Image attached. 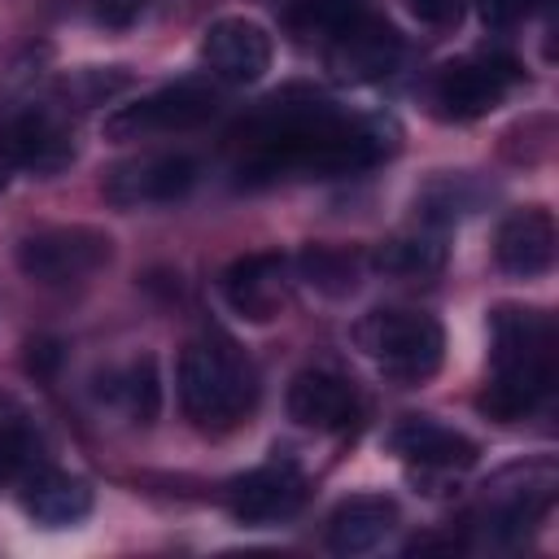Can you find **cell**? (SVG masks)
<instances>
[{"instance_id": "1", "label": "cell", "mask_w": 559, "mask_h": 559, "mask_svg": "<svg viewBox=\"0 0 559 559\" xmlns=\"http://www.w3.org/2000/svg\"><path fill=\"white\" fill-rule=\"evenodd\" d=\"M245 183H266L288 170L306 175H349L397 148V127L389 118H354L336 100L288 87L271 96L240 127Z\"/></svg>"}, {"instance_id": "2", "label": "cell", "mask_w": 559, "mask_h": 559, "mask_svg": "<svg viewBox=\"0 0 559 559\" xmlns=\"http://www.w3.org/2000/svg\"><path fill=\"white\" fill-rule=\"evenodd\" d=\"M489 362L493 376L480 393V411L489 419L528 415L555 380V323L528 306H498L489 314Z\"/></svg>"}, {"instance_id": "3", "label": "cell", "mask_w": 559, "mask_h": 559, "mask_svg": "<svg viewBox=\"0 0 559 559\" xmlns=\"http://www.w3.org/2000/svg\"><path fill=\"white\" fill-rule=\"evenodd\" d=\"M179 402L197 428H236L258 402V371L231 341H192L179 358Z\"/></svg>"}, {"instance_id": "4", "label": "cell", "mask_w": 559, "mask_h": 559, "mask_svg": "<svg viewBox=\"0 0 559 559\" xmlns=\"http://www.w3.org/2000/svg\"><path fill=\"white\" fill-rule=\"evenodd\" d=\"M354 341L389 380H402V384L428 380L445 354L441 323L419 310H371L358 319Z\"/></svg>"}, {"instance_id": "5", "label": "cell", "mask_w": 559, "mask_h": 559, "mask_svg": "<svg viewBox=\"0 0 559 559\" xmlns=\"http://www.w3.org/2000/svg\"><path fill=\"white\" fill-rule=\"evenodd\" d=\"M109 258H114V240L83 223L44 227L17 245V266L35 284H83L100 266H109Z\"/></svg>"}, {"instance_id": "6", "label": "cell", "mask_w": 559, "mask_h": 559, "mask_svg": "<svg viewBox=\"0 0 559 559\" xmlns=\"http://www.w3.org/2000/svg\"><path fill=\"white\" fill-rule=\"evenodd\" d=\"M218 109V92L205 83H170L157 87L148 96H140L135 105H122L105 118V135L109 140H144V135H166V131H192L201 122H210Z\"/></svg>"}, {"instance_id": "7", "label": "cell", "mask_w": 559, "mask_h": 559, "mask_svg": "<svg viewBox=\"0 0 559 559\" xmlns=\"http://www.w3.org/2000/svg\"><path fill=\"white\" fill-rule=\"evenodd\" d=\"M520 70L507 57H463L437 70L432 79V105L441 118H480L489 109H498L507 100V92L515 87Z\"/></svg>"}, {"instance_id": "8", "label": "cell", "mask_w": 559, "mask_h": 559, "mask_svg": "<svg viewBox=\"0 0 559 559\" xmlns=\"http://www.w3.org/2000/svg\"><path fill=\"white\" fill-rule=\"evenodd\" d=\"M402 61V35L380 22V17H367L358 13L349 26H341L332 39H328V52H323V66L336 83H380L384 74H393Z\"/></svg>"}, {"instance_id": "9", "label": "cell", "mask_w": 559, "mask_h": 559, "mask_svg": "<svg viewBox=\"0 0 559 559\" xmlns=\"http://www.w3.org/2000/svg\"><path fill=\"white\" fill-rule=\"evenodd\" d=\"M192 183H197V162L192 157L148 153V157H131V162H122L105 175V201L118 205V210L166 205V201H179Z\"/></svg>"}, {"instance_id": "10", "label": "cell", "mask_w": 559, "mask_h": 559, "mask_svg": "<svg viewBox=\"0 0 559 559\" xmlns=\"http://www.w3.org/2000/svg\"><path fill=\"white\" fill-rule=\"evenodd\" d=\"M0 157L9 166H22L31 175H57L74 162V140L66 131V122L44 109V105H26L17 114L4 118L0 127Z\"/></svg>"}, {"instance_id": "11", "label": "cell", "mask_w": 559, "mask_h": 559, "mask_svg": "<svg viewBox=\"0 0 559 559\" xmlns=\"http://www.w3.org/2000/svg\"><path fill=\"white\" fill-rule=\"evenodd\" d=\"M271 35L253 17H218L201 35V61L227 83H258L271 70Z\"/></svg>"}, {"instance_id": "12", "label": "cell", "mask_w": 559, "mask_h": 559, "mask_svg": "<svg viewBox=\"0 0 559 559\" xmlns=\"http://www.w3.org/2000/svg\"><path fill=\"white\" fill-rule=\"evenodd\" d=\"M306 498V476L284 463H262L227 485V511L240 524H280L288 520Z\"/></svg>"}, {"instance_id": "13", "label": "cell", "mask_w": 559, "mask_h": 559, "mask_svg": "<svg viewBox=\"0 0 559 559\" xmlns=\"http://www.w3.org/2000/svg\"><path fill=\"white\" fill-rule=\"evenodd\" d=\"M288 258L280 253H245L223 271V297L240 319L266 323L288 301Z\"/></svg>"}, {"instance_id": "14", "label": "cell", "mask_w": 559, "mask_h": 559, "mask_svg": "<svg viewBox=\"0 0 559 559\" xmlns=\"http://www.w3.org/2000/svg\"><path fill=\"white\" fill-rule=\"evenodd\" d=\"M389 450H393L402 463H411V467H419V472H437V476L463 472V467H472L476 454H480L472 437H463V432H454V428H445V424H437V419H424V415L402 419V424L389 432Z\"/></svg>"}, {"instance_id": "15", "label": "cell", "mask_w": 559, "mask_h": 559, "mask_svg": "<svg viewBox=\"0 0 559 559\" xmlns=\"http://www.w3.org/2000/svg\"><path fill=\"white\" fill-rule=\"evenodd\" d=\"M288 415L314 432H345L358 419V393L336 371H301L288 384Z\"/></svg>"}, {"instance_id": "16", "label": "cell", "mask_w": 559, "mask_h": 559, "mask_svg": "<svg viewBox=\"0 0 559 559\" xmlns=\"http://www.w3.org/2000/svg\"><path fill=\"white\" fill-rule=\"evenodd\" d=\"M555 218L550 210L542 205H528V210H515L502 218L498 227V240H493V253H498V266L507 275H520V280H533L542 271H550L555 262Z\"/></svg>"}, {"instance_id": "17", "label": "cell", "mask_w": 559, "mask_h": 559, "mask_svg": "<svg viewBox=\"0 0 559 559\" xmlns=\"http://www.w3.org/2000/svg\"><path fill=\"white\" fill-rule=\"evenodd\" d=\"M22 511L44 524V528H70L79 520H87L92 511V489L87 480L57 472V467H35L22 480Z\"/></svg>"}, {"instance_id": "18", "label": "cell", "mask_w": 559, "mask_h": 559, "mask_svg": "<svg viewBox=\"0 0 559 559\" xmlns=\"http://www.w3.org/2000/svg\"><path fill=\"white\" fill-rule=\"evenodd\" d=\"M397 524V507L384 493H354L328 515V546L336 555H367L376 550Z\"/></svg>"}, {"instance_id": "19", "label": "cell", "mask_w": 559, "mask_h": 559, "mask_svg": "<svg viewBox=\"0 0 559 559\" xmlns=\"http://www.w3.org/2000/svg\"><path fill=\"white\" fill-rule=\"evenodd\" d=\"M371 262L384 271V275H397V280H424V275H437L445 266V245L437 236H393L384 240Z\"/></svg>"}, {"instance_id": "20", "label": "cell", "mask_w": 559, "mask_h": 559, "mask_svg": "<svg viewBox=\"0 0 559 559\" xmlns=\"http://www.w3.org/2000/svg\"><path fill=\"white\" fill-rule=\"evenodd\" d=\"M476 205H480V188L467 175H441L415 197V214L424 223H437V227H445L454 218H467Z\"/></svg>"}, {"instance_id": "21", "label": "cell", "mask_w": 559, "mask_h": 559, "mask_svg": "<svg viewBox=\"0 0 559 559\" xmlns=\"http://www.w3.org/2000/svg\"><path fill=\"white\" fill-rule=\"evenodd\" d=\"M114 402L135 419V424H153L157 406H162V384H157V362L144 354L135 358L122 376H114Z\"/></svg>"}, {"instance_id": "22", "label": "cell", "mask_w": 559, "mask_h": 559, "mask_svg": "<svg viewBox=\"0 0 559 559\" xmlns=\"http://www.w3.org/2000/svg\"><path fill=\"white\" fill-rule=\"evenodd\" d=\"M358 13H362L358 0H293V4H288V26H293L301 39H310V35L332 39V35H336L341 26H349Z\"/></svg>"}, {"instance_id": "23", "label": "cell", "mask_w": 559, "mask_h": 559, "mask_svg": "<svg viewBox=\"0 0 559 559\" xmlns=\"http://www.w3.org/2000/svg\"><path fill=\"white\" fill-rule=\"evenodd\" d=\"M297 266H301V280H306V284H314V288H323V293H332V297L349 293V288H354V275H358V262H354L345 249H323V245L306 249V253L297 258Z\"/></svg>"}, {"instance_id": "24", "label": "cell", "mask_w": 559, "mask_h": 559, "mask_svg": "<svg viewBox=\"0 0 559 559\" xmlns=\"http://www.w3.org/2000/svg\"><path fill=\"white\" fill-rule=\"evenodd\" d=\"M127 87H131V74H127V70H118V66L100 70V66H92V70H74V74L61 83V96H66L74 109H92V105L114 100V96L127 92Z\"/></svg>"}, {"instance_id": "25", "label": "cell", "mask_w": 559, "mask_h": 559, "mask_svg": "<svg viewBox=\"0 0 559 559\" xmlns=\"http://www.w3.org/2000/svg\"><path fill=\"white\" fill-rule=\"evenodd\" d=\"M39 467V441L22 424V415H0V480L26 476Z\"/></svg>"}, {"instance_id": "26", "label": "cell", "mask_w": 559, "mask_h": 559, "mask_svg": "<svg viewBox=\"0 0 559 559\" xmlns=\"http://www.w3.org/2000/svg\"><path fill=\"white\" fill-rule=\"evenodd\" d=\"M144 13V0H92V22L105 31H127Z\"/></svg>"}, {"instance_id": "27", "label": "cell", "mask_w": 559, "mask_h": 559, "mask_svg": "<svg viewBox=\"0 0 559 559\" xmlns=\"http://www.w3.org/2000/svg\"><path fill=\"white\" fill-rule=\"evenodd\" d=\"M406 9H411L419 22H432V26H441V22H454V17H459L463 0H406Z\"/></svg>"}, {"instance_id": "28", "label": "cell", "mask_w": 559, "mask_h": 559, "mask_svg": "<svg viewBox=\"0 0 559 559\" xmlns=\"http://www.w3.org/2000/svg\"><path fill=\"white\" fill-rule=\"evenodd\" d=\"M0 179H4V175H0Z\"/></svg>"}]
</instances>
